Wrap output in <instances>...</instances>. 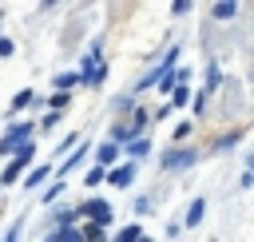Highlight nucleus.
I'll use <instances>...</instances> for the list:
<instances>
[{"instance_id": "nucleus-1", "label": "nucleus", "mask_w": 254, "mask_h": 242, "mask_svg": "<svg viewBox=\"0 0 254 242\" xmlns=\"http://www.w3.org/2000/svg\"><path fill=\"white\" fill-rule=\"evenodd\" d=\"M79 214H87V218H91V226H107V222H111V206H107L103 198L83 202V206H79Z\"/></svg>"}, {"instance_id": "nucleus-2", "label": "nucleus", "mask_w": 254, "mask_h": 242, "mask_svg": "<svg viewBox=\"0 0 254 242\" xmlns=\"http://www.w3.org/2000/svg\"><path fill=\"white\" fill-rule=\"evenodd\" d=\"M24 139H32V123H16V127H12V131L0 139V155H12V151L24 143Z\"/></svg>"}, {"instance_id": "nucleus-3", "label": "nucleus", "mask_w": 254, "mask_h": 242, "mask_svg": "<svg viewBox=\"0 0 254 242\" xmlns=\"http://www.w3.org/2000/svg\"><path fill=\"white\" fill-rule=\"evenodd\" d=\"M143 123H147V111H135V119H131V123H119V127H115V147H119L123 139H127V143H131V139H139Z\"/></svg>"}, {"instance_id": "nucleus-4", "label": "nucleus", "mask_w": 254, "mask_h": 242, "mask_svg": "<svg viewBox=\"0 0 254 242\" xmlns=\"http://www.w3.org/2000/svg\"><path fill=\"white\" fill-rule=\"evenodd\" d=\"M190 163H194V151H190V147L167 151V155H163V167H167V171H179V167H190Z\"/></svg>"}, {"instance_id": "nucleus-5", "label": "nucleus", "mask_w": 254, "mask_h": 242, "mask_svg": "<svg viewBox=\"0 0 254 242\" xmlns=\"http://www.w3.org/2000/svg\"><path fill=\"white\" fill-rule=\"evenodd\" d=\"M103 179H107L111 186H123V190H127V182L135 179V167H131V163H127V167H111V171H107Z\"/></svg>"}, {"instance_id": "nucleus-6", "label": "nucleus", "mask_w": 254, "mask_h": 242, "mask_svg": "<svg viewBox=\"0 0 254 242\" xmlns=\"http://www.w3.org/2000/svg\"><path fill=\"white\" fill-rule=\"evenodd\" d=\"M115 155H119V147H115V143H103V147H99V163H95V167H107V163H115Z\"/></svg>"}, {"instance_id": "nucleus-7", "label": "nucleus", "mask_w": 254, "mask_h": 242, "mask_svg": "<svg viewBox=\"0 0 254 242\" xmlns=\"http://www.w3.org/2000/svg\"><path fill=\"white\" fill-rule=\"evenodd\" d=\"M202 210H206V202H202V198H194V202H190V210H187V226H198Z\"/></svg>"}, {"instance_id": "nucleus-8", "label": "nucleus", "mask_w": 254, "mask_h": 242, "mask_svg": "<svg viewBox=\"0 0 254 242\" xmlns=\"http://www.w3.org/2000/svg\"><path fill=\"white\" fill-rule=\"evenodd\" d=\"M234 12H238V4H234V0H226V4H214V20H230Z\"/></svg>"}, {"instance_id": "nucleus-9", "label": "nucleus", "mask_w": 254, "mask_h": 242, "mask_svg": "<svg viewBox=\"0 0 254 242\" xmlns=\"http://www.w3.org/2000/svg\"><path fill=\"white\" fill-rule=\"evenodd\" d=\"M24 167H28V163H24V159H12V163H8V171H4V179H0V182H16V175H20V171H24Z\"/></svg>"}, {"instance_id": "nucleus-10", "label": "nucleus", "mask_w": 254, "mask_h": 242, "mask_svg": "<svg viewBox=\"0 0 254 242\" xmlns=\"http://www.w3.org/2000/svg\"><path fill=\"white\" fill-rule=\"evenodd\" d=\"M71 83H79V75H75V71H64V75H56V91H67Z\"/></svg>"}, {"instance_id": "nucleus-11", "label": "nucleus", "mask_w": 254, "mask_h": 242, "mask_svg": "<svg viewBox=\"0 0 254 242\" xmlns=\"http://www.w3.org/2000/svg\"><path fill=\"white\" fill-rule=\"evenodd\" d=\"M44 179H48V167H36V171H32V175H28L24 182H28V190H32V186H40Z\"/></svg>"}, {"instance_id": "nucleus-12", "label": "nucleus", "mask_w": 254, "mask_h": 242, "mask_svg": "<svg viewBox=\"0 0 254 242\" xmlns=\"http://www.w3.org/2000/svg\"><path fill=\"white\" fill-rule=\"evenodd\" d=\"M28 103H36V95H32V91H20V95L12 99V111H20V107H28Z\"/></svg>"}, {"instance_id": "nucleus-13", "label": "nucleus", "mask_w": 254, "mask_h": 242, "mask_svg": "<svg viewBox=\"0 0 254 242\" xmlns=\"http://www.w3.org/2000/svg\"><path fill=\"white\" fill-rule=\"evenodd\" d=\"M12 155H16V159H24V163H32V139H24V143H20Z\"/></svg>"}, {"instance_id": "nucleus-14", "label": "nucleus", "mask_w": 254, "mask_h": 242, "mask_svg": "<svg viewBox=\"0 0 254 242\" xmlns=\"http://www.w3.org/2000/svg\"><path fill=\"white\" fill-rule=\"evenodd\" d=\"M115 242H139V226H123Z\"/></svg>"}, {"instance_id": "nucleus-15", "label": "nucleus", "mask_w": 254, "mask_h": 242, "mask_svg": "<svg viewBox=\"0 0 254 242\" xmlns=\"http://www.w3.org/2000/svg\"><path fill=\"white\" fill-rule=\"evenodd\" d=\"M147 151H151V143H147V139H131V155H135V159H139V155H147Z\"/></svg>"}, {"instance_id": "nucleus-16", "label": "nucleus", "mask_w": 254, "mask_h": 242, "mask_svg": "<svg viewBox=\"0 0 254 242\" xmlns=\"http://www.w3.org/2000/svg\"><path fill=\"white\" fill-rule=\"evenodd\" d=\"M79 238H83V242H103V230H99V226H87Z\"/></svg>"}, {"instance_id": "nucleus-17", "label": "nucleus", "mask_w": 254, "mask_h": 242, "mask_svg": "<svg viewBox=\"0 0 254 242\" xmlns=\"http://www.w3.org/2000/svg\"><path fill=\"white\" fill-rule=\"evenodd\" d=\"M56 238H60V242H83V238H79V230H71V226H67V230H60Z\"/></svg>"}, {"instance_id": "nucleus-18", "label": "nucleus", "mask_w": 254, "mask_h": 242, "mask_svg": "<svg viewBox=\"0 0 254 242\" xmlns=\"http://www.w3.org/2000/svg\"><path fill=\"white\" fill-rule=\"evenodd\" d=\"M60 107H67V91H56L52 95V111H60Z\"/></svg>"}, {"instance_id": "nucleus-19", "label": "nucleus", "mask_w": 254, "mask_h": 242, "mask_svg": "<svg viewBox=\"0 0 254 242\" xmlns=\"http://www.w3.org/2000/svg\"><path fill=\"white\" fill-rule=\"evenodd\" d=\"M103 175H107V171H103V167H91V171H87V182H91V186H95V182H103Z\"/></svg>"}, {"instance_id": "nucleus-20", "label": "nucleus", "mask_w": 254, "mask_h": 242, "mask_svg": "<svg viewBox=\"0 0 254 242\" xmlns=\"http://www.w3.org/2000/svg\"><path fill=\"white\" fill-rule=\"evenodd\" d=\"M75 214H79V210H60V226H64V230H67V226H71V222H75Z\"/></svg>"}, {"instance_id": "nucleus-21", "label": "nucleus", "mask_w": 254, "mask_h": 242, "mask_svg": "<svg viewBox=\"0 0 254 242\" xmlns=\"http://www.w3.org/2000/svg\"><path fill=\"white\" fill-rule=\"evenodd\" d=\"M187 99H190V91H187V87H175V99H171V103L179 107V103H187Z\"/></svg>"}, {"instance_id": "nucleus-22", "label": "nucleus", "mask_w": 254, "mask_h": 242, "mask_svg": "<svg viewBox=\"0 0 254 242\" xmlns=\"http://www.w3.org/2000/svg\"><path fill=\"white\" fill-rule=\"evenodd\" d=\"M0 56H12V40L8 36H0Z\"/></svg>"}, {"instance_id": "nucleus-23", "label": "nucleus", "mask_w": 254, "mask_h": 242, "mask_svg": "<svg viewBox=\"0 0 254 242\" xmlns=\"http://www.w3.org/2000/svg\"><path fill=\"white\" fill-rule=\"evenodd\" d=\"M16 238H20V226H12V230H8V238H4V242H16Z\"/></svg>"}, {"instance_id": "nucleus-24", "label": "nucleus", "mask_w": 254, "mask_h": 242, "mask_svg": "<svg viewBox=\"0 0 254 242\" xmlns=\"http://www.w3.org/2000/svg\"><path fill=\"white\" fill-rule=\"evenodd\" d=\"M139 242H151V238H143V234H139Z\"/></svg>"}, {"instance_id": "nucleus-25", "label": "nucleus", "mask_w": 254, "mask_h": 242, "mask_svg": "<svg viewBox=\"0 0 254 242\" xmlns=\"http://www.w3.org/2000/svg\"><path fill=\"white\" fill-rule=\"evenodd\" d=\"M0 20H4V16H0Z\"/></svg>"}]
</instances>
